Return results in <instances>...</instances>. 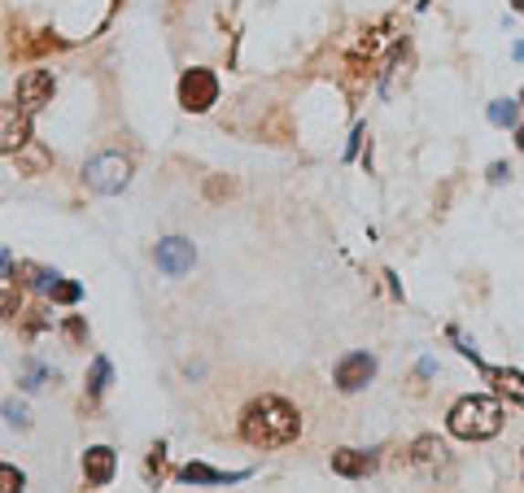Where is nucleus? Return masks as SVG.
Returning a JSON list of instances; mask_svg holds the SVG:
<instances>
[{
	"mask_svg": "<svg viewBox=\"0 0 524 493\" xmlns=\"http://www.w3.org/2000/svg\"><path fill=\"white\" fill-rule=\"evenodd\" d=\"M302 433V419L298 411L284 402V397L267 393V397H254L241 414V436L249 446H262V450H276V446H288L298 441Z\"/></svg>",
	"mask_w": 524,
	"mask_h": 493,
	"instance_id": "1",
	"label": "nucleus"
},
{
	"mask_svg": "<svg viewBox=\"0 0 524 493\" xmlns=\"http://www.w3.org/2000/svg\"><path fill=\"white\" fill-rule=\"evenodd\" d=\"M503 428V406H498V397H459L455 402V411H450V433L459 436V441H489V436H498Z\"/></svg>",
	"mask_w": 524,
	"mask_h": 493,
	"instance_id": "2",
	"label": "nucleus"
},
{
	"mask_svg": "<svg viewBox=\"0 0 524 493\" xmlns=\"http://www.w3.org/2000/svg\"><path fill=\"white\" fill-rule=\"evenodd\" d=\"M83 179H88L92 193L114 197V193H122L131 184V162L122 158V153H97V158H88V166H83Z\"/></svg>",
	"mask_w": 524,
	"mask_h": 493,
	"instance_id": "3",
	"label": "nucleus"
},
{
	"mask_svg": "<svg viewBox=\"0 0 524 493\" xmlns=\"http://www.w3.org/2000/svg\"><path fill=\"white\" fill-rule=\"evenodd\" d=\"M219 100V79H215V70H183L180 79V105L188 114H205L210 105Z\"/></svg>",
	"mask_w": 524,
	"mask_h": 493,
	"instance_id": "4",
	"label": "nucleus"
},
{
	"mask_svg": "<svg viewBox=\"0 0 524 493\" xmlns=\"http://www.w3.org/2000/svg\"><path fill=\"white\" fill-rule=\"evenodd\" d=\"M53 92H58V79H53V70H26L18 79V110L26 114H40L44 105H53Z\"/></svg>",
	"mask_w": 524,
	"mask_h": 493,
	"instance_id": "5",
	"label": "nucleus"
},
{
	"mask_svg": "<svg viewBox=\"0 0 524 493\" xmlns=\"http://www.w3.org/2000/svg\"><path fill=\"white\" fill-rule=\"evenodd\" d=\"M153 262H158L162 276H188L193 262H197V249H193V240L188 236H166V240H158Z\"/></svg>",
	"mask_w": 524,
	"mask_h": 493,
	"instance_id": "6",
	"label": "nucleus"
},
{
	"mask_svg": "<svg viewBox=\"0 0 524 493\" xmlns=\"http://www.w3.org/2000/svg\"><path fill=\"white\" fill-rule=\"evenodd\" d=\"M31 144V114L18 105H0V153H22Z\"/></svg>",
	"mask_w": 524,
	"mask_h": 493,
	"instance_id": "7",
	"label": "nucleus"
},
{
	"mask_svg": "<svg viewBox=\"0 0 524 493\" xmlns=\"http://www.w3.org/2000/svg\"><path fill=\"white\" fill-rule=\"evenodd\" d=\"M372 375H376V358L367 354V350L345 354L341 362H337V389H341V393H359V389L372 384Z\"/></svg>",
	"mask_w": 524,
	"mask_h": 493,
	"instance_id": "8",
	"label": "nucleus"
},
{
	"mask_svg": "<svg viewBox=\"0 0 524 493\" xmlns=\"http://www.w3.org/2000/svg\"><path fill=\"white\" fill-rule=\"evenodd\" d=\"M114 472H119V454L110 446H88L83 450V480L88 485H110Z\"/></svg>",
	"mask_w": 524,
	"mask_h": 493,
	"instance_id": "9",
	"label": "nucleus"
},
{
	"mask_svg": "<svg viewBox=\"0 0 524 493\" xmlns=\"http://www.w3.org/2000/svg\"><path fill=\"white\" fill-rule=\"evenodd\" d=\"M180 480L183 485H241V480H249V472H219L205 463H188V467H180Z\"/></svg>",
	"mask_w": 524,
	"mask_h": 493,
	"instance_id": "10",
	"label": "nucleus"
},
{
	"mask_svg": "<svg viewBox=\"0 0 524 493\" xmlns=\"http://www.w3.org/2000/svg\"><path fill=\"white\" fill-rule=\"evenodd\" d=\"M14 279H18L22 288H36V293H53V284H58V271L53 267H40V262H14Z\"/></svg>",
	"mask_w": 524,
	"mask_h": 493,
	"instance_id": "11",
	"label": "nucleus"
},
{
	"mask_svg": "<svg viewBox=\"0 0 524 493\" xmlns=\"http://www.w3.org/2000/svg\"><path fill=\"white\" fill-rule=\"evenodd\" d=\"M481 375L498 389L503 397H511L516 406H524V375L520 372H511V367H485L481 362Z\"/></svg>",
	"mask_w": 524,
	"mask_h": 493,
	"instance_id": "12",
	"label": "nucleus"
},
{
	"mask_svg": "<svg viewBox=\"0 0 524 493\" xmlns=\"http://www.w3.org/2000/svg\"><path fill=\"white\" fill-rule=\"evenodd\" d=\"M332 472L337 476H367V472H376V454L372 450H337L332 454Z\"/></svg>",
	"mask_w": 524,
	"mask_h": 493,
	"instance_id": "13",
	"label": "nucleus"
},
{
	"mask_svg": "<svg viewBox=\"0 0 524 493\" xmlns=\"http://www.w3.org/2000/svg\"><path fill=\"white\" fill-rule=\"evenodd\" d=\"M411 458H415V467L433 472V467H442L445 463V446L437 441V436H420V441L411 446Z\"/></svg>",
	"mask_w": 524,
	"mask_h": 493,
	"instance_id": "14",
	"label": "nucleus"
},
{
	"mask_svg": "<svg viewBox=\"0 0 524 493\" xmlns=\"http://www.w3.org/2000/svg\"><path fill=\"white\" fill-rule=\"evenodd\" d=\"M485 119L494 122V127H516V122H520V105H516V100H494V105L485 110Z\"/></svg>",
	"mask_w": 524,
	"mask_h": 493,
	"instance_id": "15",
	"label": "nucleus"
},
{
	"mask_svg": "<svg viewBox=\"0 0 524 493\" xmlns=\"http://www.w3.org/2000/svg\"><path fill=\"white\" fill-rule=\"evenodd\" d=\"M110 375H114V372H110V358L97 354V358H92V375H88V393L101 397L105 389H110Z\"/></svg>",
	"mask_w": 524,
	"mask_h": 493,
	"instance_id": "16",
	"label": "nucleus"
},
{
	"mask_svg": "<svg viewBox=\"0 0 524 493\" xmlns=\"http://www.w3.org/2000/svg\"><path fill=\"white\" fill-rule=\"evenodd\" d=\"M0 493H26V476L14 463H0Z\"/></svg>",
	"mask_w": 524,
	"mask_h": 493,
	"instance_id": "17",
	"label": "nucleus"
},
{
	"mask_svg": "<svg viewBox=\"0 0 524 493\" xmlns=\"http://www.w3.org/2000/svg\"><path fill=\"white\" fill-rule=\"evenodd\" d=\"M79 297H83V284H75V279H58V284H53V301H58V306H75Z\"/></svg>",
	"mask_w": 524,
	"mask_h": 493,
	"instance_id": "18",
	"label": "nucleus"
},
{
	"mask_svg": "<svg viewBox=\"0 0 524 493\" xmlns=\"http://www.w3.org/2000/svg\"><path fill=\"white\" fill-rule=\"evenodd\" d=\"M48 375H53L48 367H40V362H26V372H22L18 384L26 389V393H36V389H44V380H48Z\"/></svg>",
	"mask_w": 524,
	"mask_h": 493,
	"instance_id": "19",
	"label": "nucleus"
},
{
	"mask_svg": "<svg viewBox=\"0 0 524 493\" xmlns=\"http://www.w3.org/2000/svg\"><path fill=\"white\" fill-rule=\"evenodd\" d=\"M0 414H5V419H9L14 428H31V411H26L22 402H14V397H9V402L0 406Z\"/></svg>",
	"mask_w": 524,
	"mask_h": 493,
	"instance_id": "20",
	"label": "nucleus"
},
{
	"mask_svg": "<svg viewBox=\"0 0 524 493\" xmlns=\"http://www.w3.org/2000/svg\"><path fill=\"white\" fill-rule=\"evenodd\" d=\"M18 315V293H0V319Z\"/></svg>",
	"mask_w": 524,
	"mask_h": 493,
	"instance_id": "21",
	"label": "nucleus"
},
{
	"mask_svg": "<svg viewBox=\"0 0 524 493\" xmlns=\"http://www.w3.org/2000/svg\"><path fill=\"white\" fill-rule=\"evenodd\" d=\"M503 179H511V166H507V162H494V166H489V184H503Z\"/></svg>",
	"mask_w": 524,
	"mask_h": 493,
	"instance_id": "22",
	"label": "nucleus"
},
{
	"mask_svg": "<svg viewBox=\"0 0 524 493\" xmlns=\"http://www.w3.org/2000/svg\"><path fill=\"white\" fill-rule=\"evenodd\" d=\"M9 276H14V254L0 245V279H9Z\"/></svg>",
	"mask_w": 524,
	"mask_h": 493,
	"instance_id": "23",
	"label": "nucleus"
},
{
	"mask_svg": "<svg viewBox=\"0 0 524 493\" xmlns=\"http://www.w3.org/2000/svg\"><path fill=\"white\" fill-rule=\"evenodd\" d=\"M66 336H70V341H83V323H79V319H70V323H66Z\"/></svg>",
	"mask_w": 524,
	"mask_h": 493,
	"instance_id": "24",
	"label": "nucleus"
},
{
	"mask_svg": "<svg viewBox=\"0 0 524 493\" xmlns=\"http://www.w3.org/2000/svg\"><path fill=\"white\" fill-rule=\"evenodd\" d=\"M516 144H520V153H524V122L516 127Z\"/></svg>",
	"mask_w": 524,
	"mask_h": 493,
	"instance_id": "25",
	"label": "nucleus"
},
{
	"mask_svg": "<svg viewBox=\"0 0 524 493\" xmlns=\"http://www.w3.org/2000/svg\"><path fill=\"white\" fill-rule=\"evenodd\" d=\"M511 9H516V14H524V0H511Z\"/></svg>",
	"mask_w": 524,
	"mask_h": 493,
	"instance_id": "26",
	"label": "nucleus"
},
{
	"mask_svg": "<svg viewBox=\"0 0 524 493\" xmlns=\"http://www.w3.org/2000/svg\"><path fill=\"white\" fill-rule=\"evenodd\" d=\"M516 58H520V61H524V40H520V44H516Z\"/></svg>",
	"mask_w": 524,
	"mask_h": 493,
	"instance_id": "27",
	"label": "nucleus"
},
{
	"mask_svg": "<svg viewBox=\"0 0 524 493\" xmlns=\"http://www.w3.org/2000/svg\"><path fill=\"white\" fill-rule=\"evenodd\" d=\"M516 105H520V110H524V88H520V100H516Z\"/></svg>",
	"mask_w": 524,
	"mask_h": 493,
	"instance_id": "28",
	"label": "nucleus"
}]
</instances>
